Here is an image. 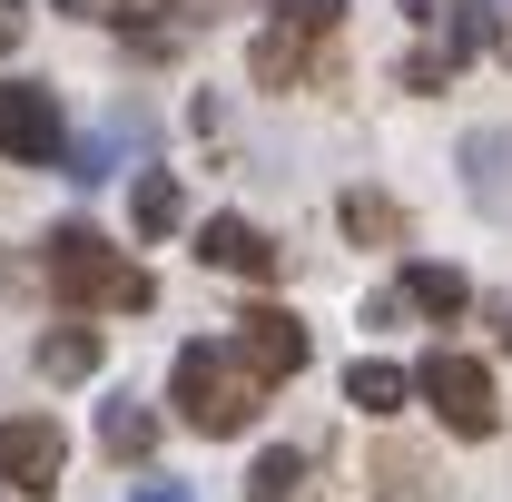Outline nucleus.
Listing matches in <instances>:
<instances>
[{"label":"nucleus","mask_w":512,"mask_h":502,"mask_svg":"<svg viewBox=\"0 0 512 502\" xmlns=\"http://www.w3.org/2000/svg\"><path fill=\"white\" fill-rule=\"evenodd\" d=\"M168 404L188 414L197 434H247L256 424V404H266V384L237 365V345H178V375H168Z\"/></svg>","instance_id":"nucleus-1"},{"label":"nucleus","mask_w":512,"mask_h":502,"mask_svg":"<svg viewBox=\"0 0 512 502\" xmlns=\"http://www.w3.org/2000/svg\"><path fill=\"white\" fill-rule=\"evenodd\" d=\"M40 266H50V286H60L69 306H119V315H138V306H158V286L128 266L99 227H50V247H40Z\"/></svg>","instance_id":"nucleus-2"},{"label":"nucleus","mask_w":512,"mask_h":502,"mask_svg":"<svg viewBox=\"0 0 512 502\" xmlns=\"http://www.w3.org/2000/svg\"><path fill=\"white\" fill-rule=\"evenodd\" d=\"M414 394L444 414V434H463V443H483L493 424H503V404H493V375L473 365V355H434L424 375H414Z\"/></svg>","instance_id":"nucleus-3"},{"label":"nucleus","mask_w":512,"mask_h":502,"mask_svg":"<svg viewBox=\"0 0 512 502\" xmlns=\"http://www.w3.org/2000/svg\"><path fill=\"white\" fill-rule=\"evenodd\" d=\"M60 99L40 89V79H10L0 89V158H20V168H60Z\"/></svg>","instance_id":"nucleus-4"},{"label":"nucleus","mask_w":512,"mask_h":502,"mask_svg":"<svg viewBox=\"0 0 512 502\" xmlns=\"http://www.w3.org/2000/svg\"><path fill=\"white\" fill-rule=\"evenodd\" d=\"M227 345H237V365H247L256 384H286V375H306V355H316V345H306V325H296L286 306H247Z\"/></svg>","instance_id":"nucleus-5"},{"label":"nucleus","mask_w":512,"mask_h":502,"mask_svg":"<svg viewBox=\"0 0 512 502\" xmlns=\"http://www.w3.org/2000/svg\"><path fill=\"white\" fill-rule=\"evenodd\" d=\"M60 463H69V434L50 414H10L0 424V483L10 493H60Z\"/></svg>","instance_id":"nucleus-6"},{"label":"nucleus","mask_w":512,"mask_h":502,"mask_svg":"<svg viewBox=\"0 0 512 502\" xmlns=\"http://www.w3.org/2000/svg\"><path fill=\"white\" fill-rule=\"evenodd\" d=\"M197 256L217 266V276H276V247H266V227H247V217H207L197 227Z\"/></svg>","instance_id":"nucleus-7"},{"label":"nucleus","mask_w":512,"mask_h":502,"mask_svg":"<svg viewBox=\"0 0 512 502\" xmlns=\"http://www.w3.org/2000/svg\"><path fill=\"white\" fill-rule=\"evenodd\" d=\"M138 128H148V119H138V109H119V119L99 128V138H79V148H60V178H79V188H99V178L119 168V148L138 138Z\"/></svg>","instance_id":"nucleus-8"},{"label":"nucleus","mask_w":512,"mask_h":502,"mask_svg":"<svg viewBox=\"0 0 512 502\" xmlns=\"http://www.w3.org/2000/svg\"><path fill=\"white\" fill-rule=\"evenodd\" d=\"M99 443H109L119 463H148V443H158V414H148L138 394H109V404H99Z\"/></svg>","instance_id":"nucleus-9"},{"label":"nucleus","mask_w":512,"mask_h":502,"mask_svg":"<svg viewBox=\"0 0 512 502\" xmlns=\"http://www.w3.org/2000/svg\"><path fill=\"white\" fill-rule=\"evenodd\" d=\"M40 375H50V384L99 375V325H60V335H40Z\"/></svg>","instance_id":"nucleus-10"},{"label":"nucleus","mask_w":512,"mask_h":502,"mask_svg":"<svg viewBox=\"0 0 512 502\" xmlns=\"http://www.w3.org/2000/svg\"><path fill=\"white\" fill-rule=\"evenodd\" d=\"M404 306H424L434 325H453V315H463V276L434 266V256H414V266H404Z\"/></svg>","instance_id":"nucleus-11"},{"label":"nucleus","mask_w":512,"mask_h":502,"mask_svg":"<svg viewBox=\"0 0 512 502\" xmlns=\"http://www.w3.org/2000/svg\"><path fill=\"white\" fill-rule=\"evenodd\" d=\"M128 217H138V237H168V227L188 217L178 178H168V168H148V178H138V197H128Z\"/></svg>","instance_id":"nucleus-12"},{"label":"nucleus","mask_w":512,"mask_h":502,"mask_svg":"<svg viewBox=\"0 0 512 502\" xmlns=\"http://www.w3.org/2000/svg\"><path fill=\"white\" fill-rule=\"evenodd\" d=\"M404 394H414V375H404V365H375V355L345 375V404H365V414H394Z\"/></svg>","instance_id":"nucleus-13"},{"label":"nucleus","mask_w":512,"mask_h":502,"mask_svg":"<svg viewBox=\"0 0 512 502\" xmlns=\"http://www.w3.org/2000/svg\"><path fill=\"white\" fill-rule=\"evenodd\" d=\"M345 20V0H266V30H286V40H325Z\"/></svg>","instance_id":"nucleus-14"},{"label":"nucleus","mask_w":512,"mask_h":502,"mask_svg":"<svg viewBox=\"0 0 512 502\" xmlns=\"http://www.w3.org/2000/svg\"><path fill=\"white\" fill-rule=\"evenodd\" d=\"M296 483H306V453H256V473H247V502H296Z\"/></svg>","instance_id":"nucleus-15"},{"label":"nucleus","mask_w":512,"mask_h":502,"mask_svg":"<svg viewBox=\"0 0 512 502\" xmlns=\"http://www.w3.org/2000/svg\"><path fill=\"white\" fill-rule=\"evenodd\" d=\"M375 493H384V502H424V493H434V483H424V453L384 443V453H375Z\"/></svg>","instance_id":"nucleus-16"},{"label":"nucleus","mask_w":512,"mask_h":502,"mask_svg":"<svg viewBox=\"0 0 512 502\" xmlns=\"http://www.w3.org/2000/svg\"><path fill=\"white\" fill-rule=\"evenodd\" d=\"M345 237H375V247H384V237H404V217H394V197L355 188V197H345Z\"/></svg>","instance_id":"nucleus-17"},{"label":"nucleus","mask_w":512,"mask_h":502,"mask_svg":"<svg viewBox=\"0 0 512 502\" xmlns=\"http://www.w3.org/2000/svg\"><path fill=\"white\" fill-rule=\"evenodd\" d=\"M256 79H266V89H286V79H306V40H286V30H266V40H256Z\"/></svg>","instance_id":"nucleus-18"},{"label":"nucleus","mask_w":512,"mask_h":502,"mask_svg":"<svg viewBox=\"0 0 512 502\" xmlns=\"http://www.w3.org/2000/svg\"><path fill=\"white\" fill-rule=\"evenodd\" d=\"M483 30H493L483 10H453V30H444V60H473V50H483Z\"/></svg>","instance_id":"nucleus-19"},{"label":"nucleus","mask_w":512,"mask_h":502,"mask_svg":"<svg viewBox=\"0 0 512 502\" xmlns=\"http://www.w3.org/2000/svg\"><path fill=\"white\" fill-rule=\"evenodd\" d=\"M444 69H453L444 50H414V60H404V89H444Z\"/></svg>","instance_id":"nucleus-20"},{"label":"nucleus","mask_w":512,"mask_h":502,"mask_svg":"<svg viewBox=\"0 0 512 502\" xmlns=\"http://www.w3.org/2000/svg\"><path fill=\"white\" fill-rule=\"evenodd\" d=\"M138 502H197L188 483H138Z\"/></svg>","instance_id":"nucleus-21"},{"label":"nucleus","mask_w":512,"mask_h":502,"mask_svg":"<svg viewBox=\"0 0 512 502\" xmlns=\"http://www.w3.org/2000/svg\"><path fill=\"white\" fill-rule=\"evenodd\" d=\"M453 0H404V20H444Z\"/></svg>","instance_id":"nucleus-22"},{"label":"nucleus","mask_w":512,"mask_h":502,"mask_svg":"<svg viewBox=\"0 0 512 502\" xmlns=\"http://www.w3.org/2000/svg\"><path fill=\"white\" fill-rule=\"evenodd\" d=\"M60 10H99V0H60Z\"/></svg>","instance_id":"nucleus-23"}]
</instances>
